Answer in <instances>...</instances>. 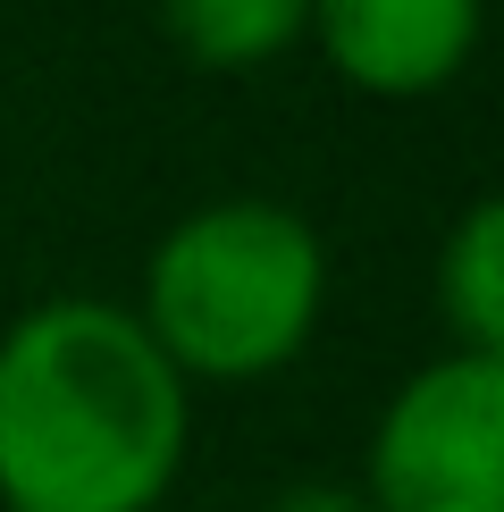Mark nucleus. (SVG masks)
<instances>
[{"label": "nucleus", "instance_id": "f257e3e1", "mask_svg": "<svg viewBox=\"0 0 504 512\" xmlns=\"http://www.w3.org/2000/svg\"><path fill=\"white\" fill-rule=\"evenodd\" d=\"M194 445V387L143 319L51 294L0 328V512H160Z\"/></svg>", "mask_w": 504, "mask_h": 512}, {"label": "nucleus", "instance_id": "f03ea898", "mask_svg": "<svg viewBox=\"0 0 504 512\" xmlns=\"http://www.w3.org/2000/svg\"><path fill=\"white\" fill-rule=\"evenodd\" d=\"M126 311L143 319V336L185 387L194 378L252 387V378H278L286 361H303V345L320 336L328 244L303 210L269 194H219L152 244L143 303Z\"/></svg>", "mask_w": 504, "mask_h": 512}, {"label": "nucleus", "instance_id": "7ed1b4c3", "mask_svg": "<svg viewBox=\"0 0 504 512\" xmlns=\"http://www.w3.org/2000/svg\"><path fill=\"white\" fill-rule=\"evenodd\" d=\"M370 512H504V361L437 353L378 403Z\"/></svg>", "mask_w": 504, "mask_h": 512}, {"label": "nucleus", "instance_id": "20e7f679", "mask_svg": "<svg viewBox=\"0 0 504 512\" xmlns=\"http://www.w3.org/2000/svg\"><path fill=\"white\" fill-rule=\"evenodd\" d=\"M479 0H311V34L336 84L370 101H429L471 68Z\"/></svg>", "mask_w": 504, "mask_h": 512}, {"label": "nucleus", "instance_id": "39448f33", "mask_svg": "<svg viewBox=\"0 0 504 512\" xmlns=\"http://www.w3.org/2000/svg\"><path fill=\"white\" fill-rule=\"evenodd\" d=\"M160 26L202 76H252L311 34V0H160Z\"/></svg>", "mask_w": 504, "mask_h": 512}, {"label": "nucleus", "instance_id": "423d86ee", "mask_svg": "<svg viewBox=\"0 0 504 512\" xmlns=\"http://www.w3.org/2000/svg\"><path fill=\"white\" fill-rule=\"evenodd\" d=\"M437 319L454 336L446 353L504 361V210L496 202H471L454 219V236L437 244Z\"/></svg>", "mask_w": 504, "mask_h": 512}, {"label": "nucleus", "instance_id": "0eeeda50", "mask_svg": "<svg viewBox=\"0 0 504 512\" xmlns=\"http://www.w3.org/2000/svg\"><path fill=\"white\" fill-rule=\"evenodd\" d=\"M261 512H370V504H362V487H345V479H294Z\"/></svg>", "mask_w": 504, "mask_h": 512}]
</instances>
